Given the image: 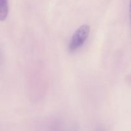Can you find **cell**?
I'll use <instances>...</instances> for the list:
<instances>
[{
	"mask_svg": "<svg viewBox=\"0 0 131 131\" xmlns=\"http://www.w3.org/2000/svg\"><path fill=\"white\" fill-rule=\"evenodd\" d=\"M8 14V0H0V21H3L6 19Z\"/></svg>",
	"mask_w": 131,
	"mask_h": 131,
	"instance_id": "2",
	"label": "cell"
},
{
	"mask_svg": "<svg viewBox=\"0 0 131 131\" xmlns=\"http://www.w3.org/2000/svg\"><path fill=\"white\" fill-rule=\"evenodd\" d=\"M98 131H104V130H102V129H99V130Z\"/></svg>",
	"mask_w": 131,
	"mask_h": 131,
	"instance_id": "4",
	"label": "cell"
},
{
	"mask_svg": "<svg viewBox=\"0 0 131 131\" xmlns=\"http://www.w3.org/2000/svg\"><path fill=\"white\" fill-rule=\"evenodd\" d=\"M90 29L89 26L84 24L74 32L69 45L70 52H74L83 46L89 35Z\"/></svg>",
	"mask_w": 131,
	"mask_h": 131,
	"instance_id": "1",
	"label": "cell"
},
{
	"mask_svg": "<svg viewBox=\"0 0 131 131\" xmlns=\"http://www.w3.org/2000/svg\"><path fill=\"white\" fill-rule=\"evenodd\" d=\"M70 131H78V129L75 127H73L72 129H71V130H70Z\"/></svg>",
	"mask_w": 131,
	"mask_h": 131,
	"instance_id": "3",
	"label": "cell"
}]
</instances>
